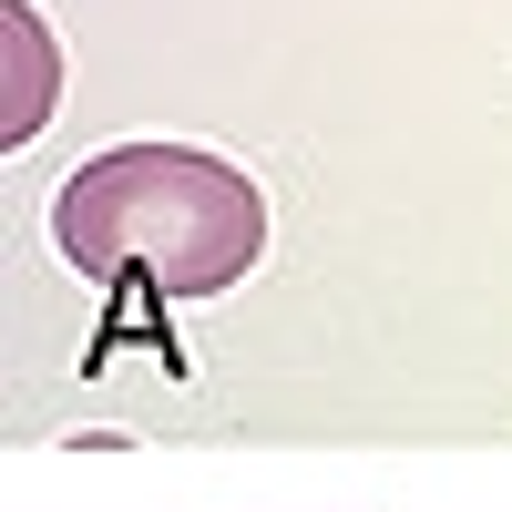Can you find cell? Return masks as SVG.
Masks as SVG:
<instances>
[{"label":"cell","mask_w":512,"mask_h":512,"mask_svg":"<svg viewBox=\"0 0 512 512\" xmlns=\"http://www.w3.org/2000/svg\"><path fill=\"white\" fill-rule=\"evenodd\" d=\"M52 236L93 287L226 297L267 256V205L205 144H113L52 195Z\"/></svg>","instance_id":"6da1fadb"},{"label":"cell","mask_w":512,"mask_h":512,"mask_svg":"<svg viewBox=\"0 0 512 512\" xmlns=\"http://www.w3.org/2000/svg\"><path fill=\"white\" fill-rule=\"evenodd\" d=\"M0 52H11V93H0V144H31L41 123H52V93H62L52 31L31 21V0H0Z\"/></svg>","instance_id":"7a4b0ae2"}]
</instances>
